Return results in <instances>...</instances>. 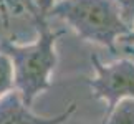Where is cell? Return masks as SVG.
<instances>
[{"label": "cell", "mask_w": 134, "mask_h": 124, "mask_svg": "<svg viewBox=\"0 0 134 124\" xmlns=\"http://www.w3.org/2000/svg\"><path fill=\"white\" fill-rule=\"evenodd\" d=\"M15 89L13 65L5 51H0V98Z\"/></svg>", "instance_id": "cell-6"}, {"label": "cell", "mask_w": 134, "mask_h": 124, "mask_svg": "<svg viewBox=\"0 0 134 124\" xmlns=\"http://www.w3.org/2000/svg\"><path fill=\"white\" fill-rule=\"evenodd\" d=\"M104 124H134V98L118 101L108 111Z\"/></svg>", "instance_id": "cell-5"}, {"label": "cell", "mask_w": 134, "mask_h": 124, "mask_svg": "<svg viewBox=\"0 0 134 124\" xmlns=\"http://www.w3.org/2000/svg\"><path fill=\"white\" fill-rule=\"evenodd\" d=\"M48 17L65 22L83 40L106 46L113 53L118 40L131 32L122 22L116 0H56Z\"/></svg>", "instance_id": "cell-2"}, {"label": "cell", "mask_w": 134, "mask_h": 124, "mask_svg": "<svg viewBox=\"0 0 134 124\" xmlns=\"http://www.w3.org/2000/svg\"><path fill=\"white\" fill-rule=\"evenodd\" d=\"M119 7V15L129 28L134 25V0H116Z\"/></svg>", "instance_id": "cell-7"}, {"label": "cell", "mask_w": 134, "mask_h": 124, "mask_svg": "<svg viewBox=\"0 0 134 124\" xmlns=\"http://www.w3.org/2000/svg\"><path fill=\"white\" fill-rule=\"evenodd\" d=\"M75 111L76 104L71 103L66 111L60 112L58 116L42 117L30 111V106L23 103L18 91L13 89L0 98V124H65Z\"/></svg>", "instance_id": "cell-4"}, {"label": "cell", "mask_w": 134, "mask_h": 124, "mask_svg": "<svg viewBox=\"0 0 134 124\" xmlns=\"http://www.w3.org/2000/svg\"><path fill=\"white\" fill-rule=\"evenodd\" d=\"M63 33V30L51 32L45 22L40 25L38 37L28 43L5 41L0 45V51H5L12 60L15 91H18L27 106L50 88V76L58 60L55 45Z\"/></svg>", "instance_id": "cell-1"}, {"label": "cell", "mask_w": 134, "mask_h": 124, "mask_svg": "<svg viewBox=\"0 0 134 124\" xmlns=\"http://www.w3.org/2000/svg\"><path fill=\"white\" fill-rule=\"evenodd\" d=\"M56 2V0H35V5H37V10H38V13L42 15V17L46 20V13L50 12V8H51V5H53Z\"/></svg>", "instance_id": "cell-9"}, {"label": "cell", "mask_w": 134, "mask_h": 124, "mask_svg": "<svg viewBox=\"0 0 134 124\" xmlns=\"http://www.w3.org/2000/svg\"><path fill=\"white\" fill-rule=\"evenodd\" d=\"M118 45H134V25H132V28H131L129 33L118 40Z\"/></svg>", "instance_id": "cell-10"}, {"label": "cell", "mask_w": 134, "mask_h": 124, "mask_svg": "<svg viewBox=\"0 0 134 124\" xmlns=\"http://www.w3.org/2000/svg\"><path fill=\"white\" fill-rule=\"evenodd\" d=\"M96 76L90 81L96 98L106 103L108 111L124 98H134V60L121 58L113 63H103L96 55L91 56Z\"/></svg>", "instance_id": "cell-3"}, {"label": "cell", "mask_w": 134, "mask_h": 124, "mask_svg": "<svg viewBox=\"0 0 134 124\" xmlns=\"http://www.w3.org/2000/svg\"><path fill=\"white\" fill-rule=\"evenodd\" d=\"M8 2L12 3L13 7H17V8H20V10H25V12H28V13L35 15V17H38V18L45 20L42 15L38 13L37 5H35V0H8Z\"/></svg>", "instance_id": "cell-8"}]
</instances>
